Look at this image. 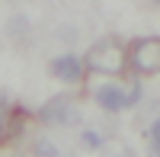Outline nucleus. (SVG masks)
Returning <instances> with one entry per match:
<instances>
[{
    "instance_id": "1",
    "label": "nucleus",
    "mask_w": 160,
    "mask_h": 157,
    "mask_svg": "<svg viewBox=\"0 0 160 157\" xmlns=\"http://www.w3.org/2000/svg\"><path fill=\"white\" fill-rule=\"evenodd\" d=\"M83 64L93 74H122L128 68V48L118 42L115 35H106V38H99V42L90 45Z\"/></svg>"
},
{
    "instance_id": "2",
    "label": "nucleus",
    "mask_w": 160,
    "mask_h": 157,
    "mask_svg": "<svg viewBox=\"0 0 160 157\" xmlns=\"http://www.w3.org/2000/svg\"><path fill=\"white\" fill-rule=\"evenodd\" d=\"M141 96V87L138 80H128V84H102L96 87V93H93V99H96V106H102L106 112H118V109H128L135 106Z\"/></svg>"
},
{
    "instance_id": "3",
    "label": "nucleus",
    "mask_w": 160,
    "mask_h": 157,
    "mask_svg": "<svg viewBox=\"0 0 160 157\" xmlns=\"http://www.w3.org/2000/svg\"><path fill=\"white\" fill-rule=\"evenodd\" d=\"M128 68L135 74H160V38H138L128 45Z\"/></svg>"
},
{
    "instance_id": "4",
    "label": "nucleus",
    "mask_w": 160,
    "mask_h": 157,
    "mask_svg": "<svg viewBox=\"0 0 160 157\" xmlns=\"http://www.w3.org/2000/svg\"><path fill=\"white\" fill-rule=\"evenodd\" d=\"M38 119H42L45 125H77L80 119H83V112H80V106L74 103V96L68 93H58V96H51L42 109H38Z\"/></svg>"
},
{
    "instance_id": "5",
    "label": "nucleus",
    "mask_w": 160,
    "mask_h": 157,
    "mask_svg": "<svg viewBox=\"0 0 160 157\" xmlns=\"http://www.w3.org/2000/svg\"><path fill=\"white\" fill-rule=\"evenodd\" d=\"M83 71H87V64L80 61L77 55H58V58H51V77H58L61 84H80L83 80Z\"/></svg>"
},
{
    "instance_id": "6",
    "label": "nucleus",
    "mask_w": 160,
    "mask_h": 157,
    "mask_svg": "<svg viewBox=\"0 0 160 157\" xmlns=\"http://www.w3.org/2000/svg\"><path fill=\"white\" fill-rule=\"evenodd\" d=\"M19 119H22V109H13L7 96L0 93V141L13 135V128H19Z\"/></svg>"
},
{
    "instance_id": "7",
    "label": "nucleus",
    "mask_w": 160,
    "mask_h": 157,
    "mask_svg": "<svg viewBox=\"0 0 160 157\" xmlns=\"http://www.w3.org/2000/svg\"><path fill=\"white\" fill-rule=\"evenodd\" d=\"M80 144H83L87 151H102V135L96 132V128H83V132H80Z\"/></svg>"
},
{
    "instance_id": "8",
    "label": "nucleus",
    "mask_w": 160,
    "mask_h": 157,
    "mask_svg": "<svg viewBox=\"0 0 160 157\" xmlns=\"http://www.w3.org/2000/svg\"><path fill=\"white\" fill-rule=\"evenodd\" d=\"M32 157H61L58 148L51 144L48 138H35V144H32Z\"/></svg>"
},
{
    "instance_id": "9",
    "label": "nucleus",
    "mask_w": 160,
    "mask_h": 157,
    "mask_svg": "<svg viewBox=\"0 0 160 157\" xmlns=\"http://www.w3.org/2000/svg\"><path fill=\"white\" fill-rule=\"evenodd\" d=\"M148 141H151V154L160 157V119L151 122V128H148Z\"/></svg>"
}]
</instances>
